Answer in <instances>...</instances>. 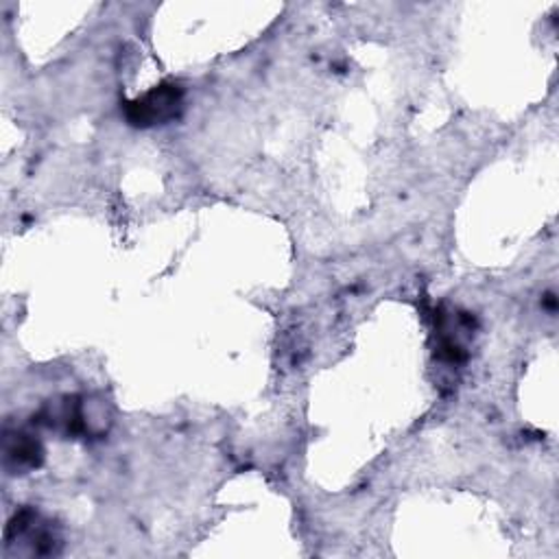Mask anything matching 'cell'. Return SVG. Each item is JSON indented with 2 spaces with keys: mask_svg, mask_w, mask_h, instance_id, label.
I'll use <instances>...</instances> for the list:
<instances>
[{
  "mask_svg": "<svg viewBox=\"0 0 559 559\" xmlns=\"http://www.w3.org/2000/svg\"><path fill=\"white\" fill-rule=\"evenodd\" d=\"M181 103V92L177 86H160L153 92L144 94L129 107V118L136 125H155L175 116Z\"/></svg>",
  "mask_w": 559,
  "mask_h": 559,
  "instance_id": "obj_1",
  "label": "cell"
}]
</instances>
